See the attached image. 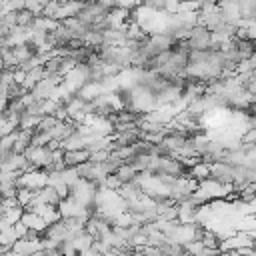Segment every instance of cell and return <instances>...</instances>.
Masks as SVG:
<instances>
[{"label": "cell", "instance_id": "5b68a950", "mask_svg": "<svg viewBox=\"0 0 256 256\" xmlns=\"http://www.w3.org/2000/svg\"><path fill=\"white\" fill-rule=\"evenodd\" d=\"M210 178L220 182V184H232L234 166L228 162H212L210 164Z\"/></svg>", "mask_w": 256, "mask_h": 256}, {"label": "cell", "instance_id": "836d02e7", "mask_svg": "<svg viewBox=\"0 0 256 256\" xmlns=\"http://www.w3.org/2000/svg\"><path fill=\"white\" fill-rule=\"evenodd\" d=\"M218 2H220V0H218Z\"/></svg>", "mask_w": 256, "mask_h": 256}, {"label": "cell", "instance_id": "4fadbf2b", "mask_svg": "<svg viewBox=\"0 0 256 256\" xmlns=\"http://www.w3.org/2000/svg\"><path fill=\"white\" fill-rule=\"evenodd\" d=\"M38 200L42 204H48V206H58L62 202V198L58 196V192L52 186H44L42 190H38Z\"/></svg>", "mask_w": 256, "mask_h": 256}, {"label": "cell", "instance_id": "9a60e30c", "mask_svg": "<svg viewBox=\"0 0 256 256\" xmlns=\"http://www.w3.org/2000/svg\"><path fill=\"white\" fill-rule=\"evenodd\" d=\"M188 176H190L192 180H196V182H202V180L210 178V164L200 160L196 166H192V168L188 170Z\"/></svg>", "mask_w": 256, "mask_h": 256}, {"label": "cell", "instance_id": "cb8c5ba5", "mask_svg": "<svg viewBox=\"0 0 256 256\" xmlns=\"http://www.w3.org/2000/svg\"><path fill=\"white\" fill-rule=\"evenodd\" d=\"M196 256H220V250H218V248H208V246H204Z\"/></svg>", "mask_w": 256, "mask_h": 256}, {"label": "cell", "instance_id": "44dd1931", "mask_svg": "<svg viewBox=\"0 0 256 256\" xmlns=\"http://www.w3.org/2000/svg\"><path fill=\"white\" fill-rule=\"evenodd\" d=\"M60 174H62V182H64V184H66L68 188H70L72 184H76V182L80 180V176H78L76 168H70V166H66V168H64V170L60 172Z\"/></svg>", "mask_w": 256, "mask_h": 256}, {"label": "cell", "instance_id": "7402d4cb", "mask_svg": "<svg viewBox=\"0 0 256 256\" xmlns=\"http://www.w3.org/2000/svg\"><path fill=\"white\" fill-rule=\"evenodd\" d=\"M38 190H26V188H18V194H16V200H18V204L24 208V206H28L30 202H32V198H34V194H36Z\"/></svg>", "mask_w": 256, "mask_h": 256}, {"label": "cell", "instance_id": "7a4b0ae2", "mask_svg": "<svg viewBox=\"0 0 256 256\" xmlns=\"http://www.w3.org/2000/svg\"><path fill=\"white\" fill-rule=\"evenodd\" d=\"M186 42H188L190 50H208L210 48V30L196 24L194 28H190Z\"/></svg>", "mask_w": 256, "mask_h": 256}, {"label": "cell", "instance_id": "d6986e66", "mask_svg": "<svg viewBox=\"0 0 256 256\" xmlns=\"http://www.w3.org/2000/svg\"><path fill=\"white\" fill-rule=\"evenodd\" d=\"M34 18H36V16L24 8V10L16 12V26H22V28H30V26H32V22H34Z\"/></svg>", "mask_w": 256, "mask_h": 256}, {"label": "cell", "instance_id": "484cf974", "mask_svg": "<svg viewBox=\"0 0 256 256\" xmlns=\"http://www.w3.org/2000/svg\"><path fill=\"white\" fill-rule=\"evenodd\" d=\"M96 2H98V4L102 6V8H106L108 12L116 8V0H96Z\"/></svg>", "mask_w": 256, "mask_h": 256}, {"label": "cell", "instance_id": "5bb4252c", "mask_svg": "<svg viewBox=\"0 0 256 256\" xmlns=\"http://www.w3.org/2000/svg\"><path fill=\"white\" fill-rule=\"evenodd\" d=\"M72 246L78 250V252H82V250H86V248H90L92 246V242H94V238L86 232V230H78V232H74V236H72Z\"/></svg>", "mask_w": 256, "mask_h": 256}, {"label": "cell", "instance_id": "9c48e42d", "mask_svg": "<svg viewBox=\"0 0 256 256\" xmlns=\"http://www.w3.org/2000/svg\"><path fill=\"white\" fill-rule=\"evenodd\" d=\"M76 94H78L82 100L92 102V100H96L100 94H104V90H102V84H100V82H86Z\"/></svg>", "mask_w": 256, "mask_h": 256}, {"label": "cell", "instance_id": "4dcf8cb0", "mask_svg": "<svg viewBox=\"0 0 256 256\" xmlns=\"http://www.w3.org/2000/svg\"><path fill=\"white\" fill-rule=\"evenodd\" d=\"M254 248H256V240H254Z\"/></svg>", "mask_w": 256, "mask_h": 256}, {"label": "cell", "instance_id": "1f68e13d", "mask_svg": "<svg viewBox=\"0 0 256 256\" xmlns=\"http://www.w3.org/2000/svg\"><path fill=\"white\" fill-rule=\"evenodd\" d=\"M0 254H2V248H0Z\"/></svg>", "mask_w": 256, "mask_h": 256}, {"label": "cell", "instance_id": "52a82bcc", "mask_svg": "<svg viewBox=\"0 0 256 256\" xmlns=\"http://www.w3.org/2000/svg\"><path fill=\"white\" fill-rule=\"evenodd\" d=\"M32 212H36L46 224H54V222H58L62 216H60V212H58V206H48V204H40V206H34L32 208Z\"/></svg>", "mask_w": 256, "mask_h": 256}, {"label": "cell", "instance_id": "d4e9b609", "mask_svg": "<svg viewBox=\"0 0 256 256\" xmlns=\"http://www.w3.org/2000/svg\"><path fill=\"white\" fill-rule=\"evenodd\" d=\"M12 228H14L16 236H18V240H20V238H24V234H26V230H28V228H26L22 222H16V224H12Z\"/></svg>", "mask_w": 256, "mask_h": 256}, {"label": "cell", "instance_id": "8fae6325", "mask_svg": "<svg viewBox=\"0 0 256 256\" xmlns=\"http://www.w3.org/2000/svg\"><path fill=\"white\" fill-rule=\"evenodd\" d=\"M20 222H22L26 228H30V230H36V232H42V230L48 226V224H46V222H44V220H42V218H40L36 212H24Z\"/></svg>", "mask_w": 256, "mask_h": 256}, {"label": "cell", "instance_id": "2e32d148", "mask_svg": "<svg viewBox=\"0 0 256 256\" xmlns=\"http://www.w3.org/2000/svg\"><path fill=\"white\" fill-rule=\"evenodd\" d=\"M0 56H2V64H4V68H8V70H16V68H18V60H16L12 48H8V46L0 48Z\"/></svg>", "mask_w": 256, "mask_h": 256}, {"label": "cell", "instance_id": "ba28073f", "mask_svg": "<svg viewBox=\"0 0 256 256\" xmlns=\"http://www.w3.org/2000/svg\"><path fill=\"white\" fill-rule=\"evenodd\" d=\"M12 250L18 252V254H24V256H32L34 252L42 250V244H40V240H24V238H20V240L14 242Z\"/></svg>", "mask_w": 256, "mask_h": 256}, {"label": "cell", "instance_id": "4316f807", "mask_svg": "<svg viewBox=\"0 0 256 256\" xmlns=\"http://www.w3.org/2000/svg\"><path fill=\"white\" fill-rule=\"evenodd\" d=\"M78 254H80V256H104L102 252H98V250H96V248H92V246H90V248H86V250H82V252H78Z\"/></svg>", "mask_w": 256, "mask_h": 256}, {"label": "cell", "instance_id": "f1b7e54d", "mask_svg": "<svg viewBox=\"0 0 256 256\" xmlns=\"http://www.w3.org/2000/svg\"><path fill=\"white\" fill-rule=\"evenodd\" d=\"M2 256H24V254H18V252H14V250H8V252H4Z\"/></svg>", "mask_w": 256, "mask_h": 256}, {"label": "cell", "instance_id": "ffe728a7", "mask_svg": "<svg viewBox=\"0 0 256 256\" xmlns=\"http://www.w3.org/2000/svg\"><path fill=\"white\" fill-rule=\"evenodd\" d=\"M60 120L56 116H42V120L38 122V126L34 128V132H50Z\"/></svg>", "mask_w": 256, "mask_h": 256}, {"label": "cell", "instance_id": "d6a6232c", "mask_svg": "<svg viewBox=\"0 0 256 256\" xmlns=\"http://www.w3.org/2000/svg\"><path fill=\"white\" fill-rule=\"evenodd\" d=\"M0 200H2V196H0Z\"/></svg>", "mask_w": 256, "mask_h": 256}, {"label": "cell", "instance_id": "603a6c76", "mask_svg": "<svg viewBox=\"0 0 256 256\" xmlns=\"http://www.w3.org/2000/svg\"><path fill=\"white\" fill-rule=\"evenodd\" d=\"M120 186H122V182L118 180L116 174H108V176L104 178V188H108V190H118Z\"/></svg>", "mask_w": 256, "mask_h": 256}, {"label": "cell", "instance_id": "8992f818", "mask_svg": "<svg viewBox=\"0 0 256 256\" xmlns=\"http://www.w3.org/2000/svg\"><path fill=\"white\" fill-rule=\"evenodd\" d=\"M232 48L240 56V62L256 54V44L252 40H236V38H232Z\"/></svg>", "mask_w": 256, "mask_h": 256}, {"label": "cell", "instance_id": "e0dca14e", "mask_svg": "<svg viewBox=\"0 0 256 256\" xmlns=\"http://www.w3.org/2000/svg\"><path fill=\"white\" fill-rule=\"evenodd\" d=\"M22 214H24V208L18 204V206H10V208H6L2 218H6L10 224H16V222L22 220Z\"/></svg>", "mask_w": 256, "mask_h": 256}, {"label": "cell", "instance_id": "7c38bea8", "mask_svg": "<svg viewBox=\"0 0 256 256\" xmlns=\"http://www.w3.org/2000/svg\"><path fill=\"white\" fill-rule=\"evenodd\" d=\"M84 142H86V136L74 132L72 136H68L66 140L60 142V148H62L64 152H68V150H84Z\"/></svg>", "mask_w": 256, "mask_h": 256}, {"label": "cell", "instance_id": "83f0119b", "mask_svg": "<svg viewBox=\"0 0 256 256\" xmlns=\"http://www.w3.org/2000/svg\"><path fill=\"white\" fill-rule=\"evenodd\" d=\"M220 256H240V254H238V250H224V252H220Z\"/></svg>", "mask_w": 256, "mask_h": 256}, {"label": "cell", "instance_id": "6da1fadb", "mask_svg": "<svg viewBox=\"0 0 256 256\" xmlns=\"http://www.w3.org/2000/svg\"><path fill=\"white\" fill-rule=\"evenodd\" d=\"M106 16H108V10H106V8H102L96 0L86 2V4H84V8L76 14V18H78L80 22H84V24H88V26H92V28H96V26H98Z\"/></svg>", "mask_w": 256, "mask_h": 256}, {"label": "cell", "instance_id": "ac0fdd59", "mask_svg": "<svg viewBox=\"0 0 256 256\" xmlns=\"http://www.w3.org/2000/svg\"><path fill=\"white\" fill-rule=\"evenodd\" d=\"M116 176H118V180L122 182V184H126V182H132L134 180V176H136V170L134 168H130L128 164H122L116 172H114Z\"/></svg>", "mask_w": 256, "mask_h": 256}, {"label": "cell", "instance_id": "f546056e", "mask_svg": "<svg viewBox=\"0 0 256 256\" xmlns=\"http://www.w3.org/2000/svg\"><path fill=\"white\" fill-rule=\"evenodd\" d=\"M2 68H4V64H2V56H0V70H2Z\"/></svg>", "mask_w": 256, "mask_h": 256}, {"label": "cell", "instance_id": "3957f363", "mask_svg": "<svg viewBox=\"0 0 256 256\" xmlns=\"http://www.w3.org/2000/svg\"><path fill=\"white\" fill-rule=\"evenodd\" d=\"M46 186V172L44 170H32V172H22L18 176V188L26 190H42Z\"/></svg>", "mask_w": 256, "mask_h": 256}, {"label": "cell", "instance_id": "30bf717a", "mask_svg": "<svg viewBox=\"0 0 256 256\" xmlns=\"http://www.w3.org/2000/svg\"><path fill=\"white\" fill-rule=\"evenodd\" d=\"M88 158H90V154L86 150H68V152H64V166L76 168L78 164L86 162Z\"/></svg>", "mask_w": 256, "mask_h": 256}, {"label": "cell", "instance_id": "277c9868", "mask_svg": "<svg viewBox=\"0 0 256 256\" xmlns=\"http://www.w3.org/2000/svg\"><path fill=\"white\" fill-rule=\"evenodd\" d=\"M250 246H254V238L246 232H236V234L220 240L218 250L224 252V250H240V248H250Z\"/></svg>", "mask_w": 256, "mask_h": 256}]
</instances>
